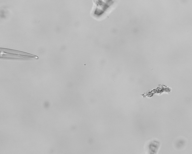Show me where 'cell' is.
Here are the masks:
<instances>
[{"mask_svg": "<svg viewBox=\"0 0 192 154\" xmlns=\"http://www.w3.org/2000/svg\"><path fill=\"white\" fill-rule=\"evenodd\" d=\"M0 58L12 59H27L37 58V56L26 53L10 49L0 48Z\"/></svg>", "mask_w": 192, "mask_h": 154, "instance_id": "1", "label": "cell"}]
</instances>
